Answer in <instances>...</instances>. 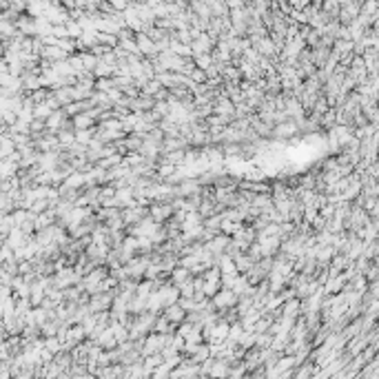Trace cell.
I'll return each mask as SVG.
<instances>
[{
	"mask_svg": "<svg viewBox=\"0 0 379 379\" xmlns=\"http://www.w3.org/2000/svg\"><path fill=\"white\" fill-rule=\"evenodd\" d=\"M113 299H116V293H100V295H93L89 301V308L91 313H104L107 308H113Z\"/></svg>",
	"mask_w": 379,
	"mask_h": 379,
	"instance_id": "6da1fadb",
	"label": "cell"
},
{
	"mask_svg": "<svg viewBox=\"0 0 379 379\" xmlns=\"http://www.w3.org/2000/svg\"><path fill=\"white\" fill-rule=\"evenodd\" d=\"M217 38H211L209 33L204 31V33H200L198 38L193 40V45H191V49H193V58L195 55H202V53H211V49H213V45H217Z\"/></svg>",
	"mask_w": 379,
	"mask_h": 379,
	"instance_id": "7a4b0ae2",
	"label": "cell"
},
{
	"mask_svg": "<svg viewBox=\"0 0 379 379\" xmlns=\"http://www.w3.org/2000/svg\"><path fill=\"white\" fill-rule=\"evenodd\" d=\"M136 42H138V47H140L142 58H149V60L158 58V45L149 36H146V33H136Z\"/></svg>",
	"mask_w": 379,
	"mask_h": 379,
	"instance_id": "3957f363",
	"label": "cell"
},
{
	"mask_svg": "<svg viewBox=\"0 0 379 379\" xmlns=\"http://www.w3.org/2000/svg\"><path fill=\"white\" fill-rule=\"evenodd\" d=\"M215 116L229 118V120H235V104L229 100L224 93H217L215 98Z\"/></svg>",
	"mask_w": 379,
	"mask_h": 379,
	"instance_id": "277c9868",
	"label": "cell"
},
{
	"mask_svg": "<svg viewBox=\"0 0 379 379\" xmlns=\"http://www.w3.org/2000/svg\"><path fill=\"white\" fill-rule=\"evenodd\" d=\"M237 301H240V297L233 293V291H229V289H222L220 293L213 297V306L215 308H231V306H237Z\"/></svg>",
	"mask_w": 379,
	"mask_h": 379,
	"instance_id": "5b68a950",
	"label": "cell"
},
{
	"mask_svg": "<svg viewBox=\"0 0 379 379\" xmlns=\"http://www.w3.org/2000/svg\"><path fill=\"white\" fill-rule=\"evenodd\" d=\"M173 215H175L173 204H153L151 206V217H153V222H158V224L173 220Z\"/></svg>",
	"mask_w": 379,
	"mask_h": 379,
	"instance_id": "8992f818",
	"label": "cell"
},
{
	"mask_svg": "<svg viewBox=\"0 0 379 379\" xmlns=\"http://www.w3.org/2000/svg\"><path fill=\"white\" fill-rule=\"evenodd\" d=\"M186 315H188V313H186L180 304H173V306H168L166 311H164V317L171 321V324H180V321H184Z\"/></svg>",
	"mask_w": 379,
	"mask_h": 379,
	"instance_id": "52a82bcc",
	"label": "cell"
},
{
	"mask_svg": "<svg viewBox=\"0 0 379 379\" xmlns=\"http://www.w3.org/2000/svg\"><path fill=\"white\" fill-rule=\"evenodd\" d=\"M93 124H96V120H93V116H91L89 111H84V113L73 118L75 131H89V129H93Z\"/></svg>",
	"mask_w": 379,
	"mask_h": 379,
	"instance_id": "ba28073f",
	"label": "cell"
},
{
	"mask_svg": "<svg viewBox=\"0 0 379 379\" xmlns=\"http://www.w3.org/2000/svg\"><path fill=\"white\" fill-rule=\"evenodd\" d=\"M188 279H191V271H186L184 266H178V269L171 273V284L178 286V289H180L182 284H186Z\"/></svg>",
	"mask_w": 379,
	"mask_h": 379,
	"instance_id": "9c48e42d",
	"label": "cell"
},
{
	"mask_svg": "<svg viewBox=\"0 0 379 379\" xmlns=\"http://www.w3.org/2000/svg\"><path fill=\"white\" fill-rule=\"evenodd\" d=\"M297 131V124H295L293 120H286V122H282V124H275V136L277 138H289V136H293V133Z\"/></svg>",
	"mask_w": 379,
	"mask_h": 379,
	"instance_id": "30bf717a",
	"label": "cell"
},
{
	"mask_svg": "<svg viewBox=\"0 0 379 379\" xmlns=\"http://www.w3.org/2000/svg\"><path fill=\"white\" fill-rule=\"evenodd\" d=\"M193 62L198 69H202V71H209V69H213L215 58H213V53H202V55H195Z\"/></svg>",
	"mask_w": 379,
	"mask_h": 379,
	"instance_id": "8fae6325",
	"label": "cell"
},
{
	"mask_svg": "<svg viewBox=\"0 0 379 379\" xmlns=\"http://www.w3.org/2000/svg\"><path fill=\"white\" fill-rule=\"evenodd\" d=\"M65 184L78 191L80 186H84V184H87V173H71V175H69V178L65 180Z\"/></svg>",
	"mask_w": 379,
	"mask_h": 379,
	"instance_id": "7c38bea8",
	"label": "cell"
},
{
	"mask_svg": "<svg viewBox=\"0 0 379 379\" xmlns=\"http://www.w3.org/2000/svg\"><path fill=\"white\" fill-rule=\"evenodd\" d=\"M93 138H96V129L75 131V140H78V144H82V146H89L91 142H93Z\"/></svg>",
	"mask_w": 379,
	"mask_h": 379,
	"instance_id": "4fadbf2b",
	"label": "cell"
}]
</instances>
